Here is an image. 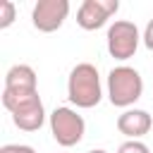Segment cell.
I'll return each instance as SVG.
<instances>
[{
    "instance_id": "8",
    "label": "cell",
    "mask_w": 153,
    "mask_h": 153,
    "mask_svg": "<svg viewBox=\"0 0 153 153\" xmlns=\"http://www.w3.org/2000/svg\"><path fill=\"white\" fill-rule=\"evenodd\" d=\"M5 88L7 91H22V93L38 91L36 88V72L29 65H14V67H10L7 74H5Z\"/></svg>"
},
{
    "instance_id": "11",
    "label": "cell",
    "mask_w": 153,
    "mask_h": 153,
    "mask_svg": "<svg viewBox=\"0 0 153 153\" xmlns=\"http://www.w3.org/2000/svg\"><path fill=\"white\" fill-rule=\"evenodd\" d=\"M14 2L12 0H0V29H7L12 22H14Z\"/></svg>"
},
{
    "instance_id": "5",
    "label": "cell",
    "mask_w": 153,
    "mask_h": 153,
    "mask_svg": "<svg viewBox=\"0 0 153 153\" xmlns=\"http://www.w3.org/2000/svg\"><path fill=\"white\" fill-rule=\"evenodd\" d=\"M67 14H69V2L67 0H38L33 5L31 22L38 31L53 33L65 24Z\"/></svg>"
},
{
    "instance_id": "12",
    "label": "cell",
    "mask_w": 153,
    "mask_h": 153,
    "mask_svg": "<svg viewBox=\"0 0 153 153\" xmlns=\"http://www.w3.org/2000/svg\"><path fill=\"white\" fill-rule=\"evenodd\" d=\"M117 153H148V146L141 141H124L117 148Z\"/></svg>"
},
{
    "instance_id": "3",
    "label": "cell",
    "mask_w": 153,
    "mask_h": 153,
    "mask_svg": "<svg viewBox=\"0 0 153 153\" xmlns=\"http://www.w3.org/2000/svg\"><path fill=\"white\" fill-rule=\"evenodd\" d=\"M50 131H53V139L65 146V148H72L76 146L81 139H84V131H86V122L84 117L72 110V108H55L50 112Z\"/></svg>"
},
{
    "instance_id": "15",
    "label": "cell",
    "mask_w": 153,
    "mask_h": 153,
    "mask_svg": "<svg viewBox=\"0 0 153 153\" xmlns=\"http://www.w3.org/2000/svg\"><path fill=\"white\" fill-rule=\"evenodd\" d=\"M88 153H108V151H103V148H96V151H88Z\"/></svg>"
},
{
    "instance_id": "9",
    "label": "cell",
    "mask_w": 153,
    "mask_h": 153,
    "mask_svg": "<svg viewBox=\"0 0 153 153\" xmlns=\"http://www.w3.org/2000/svg\"><path fill=\"white\" fill-rule=\"evenodd\" d=\"M12 122H14V127H19V129H24V131H38V129L43 127V122H45L43 103L38 100V103H33V105L14 112V115H12Z\"/></svg>"
},
{
    "instance_id": "2",
    "label": "cell",
    "mask_w": 153,
    "mask_h": 153,
    "mask_svg": "<svg viewBox=\"0 0 153 153\" xmlns=\"http://www.w3.org/2000/svg\"><path fill=\"white\" fill-rule=\"evenodd\" d=\"M143 93V79L134 67L120 65L112 67L108 74V98L115 108H127L134 105Z\"/></svg>"
},
{
    "instance_id": "6",
    "label": "cell",
    "mask_w": 153,
    "mask_h": 153,
    "mask_svg": "<svg viewBox=\"0 0 153 153\" xmlns=\"http://www.w3.org/2000/svg\"><path fill=\"white\" fill-rule=\"evenodd\" d=\"M120 10L117 0H84L76 10V24L84 31H96Z\"/></svg>"
},
{
    "instance_id": "14",
    "label": "cell",
    "mask_w": 153,
    "mask_h": 153,
    "mask_svg": "<svg viewBox=\"0 0 153 153\" xmlns=\"http://www.w3.org/2000/svg\"><path fill=\"white\" fill-rule=\"evenodd\" d=\"M143 45L148 48V50H153V19L146 24V29H143Z\"/></svg>"
},
{
    "instance_id": "1",
    "label": "cell",
    "mask_w": 153,
    "mask_h": 153,
    "mask_svg": "<svg viewBox=\"0 0 153 153\" xmlns=\"http://www.w3.org/2000/svg\"><path fill=\"white\" fill-rule=\"evenodd\" d=\"M67 98L76 105V108H96L103 98V88H100V74L96 69V65L91 62H79L67 79Z\"/></svg>"
},
{
    "instance_id": "4",
    "label": "cell",
    "mask_w": 153,
    "mask_h": 153,
    "mask_svg": "<svg viewBox=\"0 0 153 153\" xmlns=\"http://www.w3.org/2000/svg\"><path fill=\"white\" fill-rule=\"evenodd\" d=\"M139 41H141L139 29L129 19H117L108 29V53L115 60H129V57H134V53L139 48Z\"/></svg>"
},
{
    "instance_id": "13",
    "label": "cell",
    "mask_w": 153,
    "mask_h": 153,
    "mask_svg": "<svg viewBox=\"0 0 153 153\" xmlns=\"http://www.w3.org/2000/svg\"><path fill=\"white\" fill-rule=\"evenodd\" d=\"M0 153H36L31 146H24V143H7L0 148Z\"/></svg>"
},
{
    "instance_id": "10",
    "label": "cell",
    "mask_w": 153,
    "mask_h": 153,
    "mask_svg": "<svg viewBox=\"0 0 153 153\" xmlns=\"http://www.w3.org/2000/svg\"><path fill=\"white\" fill-rule=\"evenodd\" d=\"M38 100H41L38 91L22 93V91H7V88H2V105H5L12 115L19 112V110H24V108H29V105H33V103H38Z\"/></svg>"
},
{
    "instance_id": "7",
    "label": "cell",
    "mask_w": 153,
    "mask_h": 153,
    "mask_svg": "<svg viewBox=\"0 0 153 153\" xmlns=\"http://www.w3.org/2000/svg\"><path fill=\"white\" fill-rule=\"evenodd\" d=\"M151 127H153V117L139 108H129L117 117V129L129 141H139L141 136H146L151 131Z\"/></svg>"
}]
</instances>
